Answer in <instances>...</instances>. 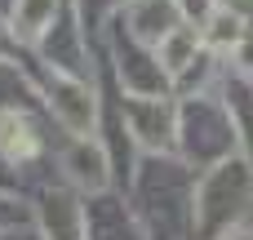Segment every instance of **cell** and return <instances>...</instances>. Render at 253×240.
Segmentation results:
<instances>
[{"label":"cell","mask_w":253,"mask_h":240,"mask_svg":"<svg viewBox=\"0 0 253 240\" xmlns=\"http://www.w3.org/2000/svg\"><path fill=\"white\" fill-rule=\"evenodd\" d=\"M49 107L58 111V120L71 134H80V138L93 134V89L84 80H71V76L53 71V80H49Z\"/></svg>","instance_id":"1"},{"label":"cell","mask_w":253,"mask_h":240,"mask_svg":"<svg viewBox=\"0 0 253 240\" xmlns=\"http://www.w3.org/2000/svg\"><path fill=\"white\" fill-rule=\"evenodd\" d=\"M196 49H200V31L196 27H169L160 40H156V58H160V67L169 71V76H182L191 62H196Z\"/></svg>","instance_id":"2"},{"label":"cell","mask_w":253,"mask_h":240,"mask_svg":"<svg viewBox=\"0 0 253 240\" xmlns=\"http://www.w3.org/2000/svg\"><path fill=\"white\" fill-rule=\"evenodd\" d=\"M44 236L49 240H84V209L71 196L44 200Z\"/></svg>","instance_id":"3"},{"label":"cell","mask_w":253,"mask_h":240,"mask_svg":"<svg viewBox=\"0 0 253 240\" xmlns=\"http://www.w3.org/2000/svg\"><path fill=\"white\" fill-rule=\"evenodd\" d=\"M40 151V138L22 111H0V156L4 160H27Z\"/></svg>","instance_id":"4"},{"label":"cell","mask_w":253,"mask_h":240,"mask_svg":"<svg viewBox=\"0 0 253 240\" xmlns=\"http://www.w3.org/2000/svg\"><path fill=\"white\" fill-rule=\"evenodd\" d=\"M67 169H71V178H76L80 187H89V192H102V187H107V156H102L89 138H80V143L67 151Z\"/></svg>","instance_id":"5"},{"label":"cell","mask_w":253,"mask_h":240,"mask_svg":"<svg viewBox=\"0 0 253 240\" xmlns=\"http://www.w3.org/2000/svg\"><path fill=\"white\" fill-rule=\"evenodd\" d=\"M58 0H13V36L18 40H40V31L53 22Z\"/></svg>","instance_id":"6"},{"label":"cell","mask_w":253,"mask_h":240,"mask_svg":"<svg viewBox=\"0 0 253 240\" xmlns=\"http://www.w3.org/2000/svg\"><path fill=\"white\" fill-rule=\"evenodd\" d=\"M205 40H209V45H218V49H227V45H240V40H245V18H240L231 4H218V9L209 13Z\"/></svg>","instance_id":"7"},{"label":"cell","mask_w":253,"mask_h":240,"mask_svg":"<svg viewBox=\"0 0 253 240\" xmlns=\"http://www.w3.org/2000/svg\"><path fill=\"white\" fill-rule=\"evenodd\" d=\"M236 67H240L245 76H253V36H245V40L236 45Z\"/></svg>","instance_id":"8"},{"label":"cell","mask_w":253,"mask_h":240,"mask_svg":"<svg viewBox=\"0 0 253 240\" xmlns=\"http://www.w3.org/2000/svg\"><path fill=\"white\" fill-rule=\"evenodd\" d=\"M222 240H253V232H249V227H231Z\"/></svg>","instance_id":"9"}]
</instances>
